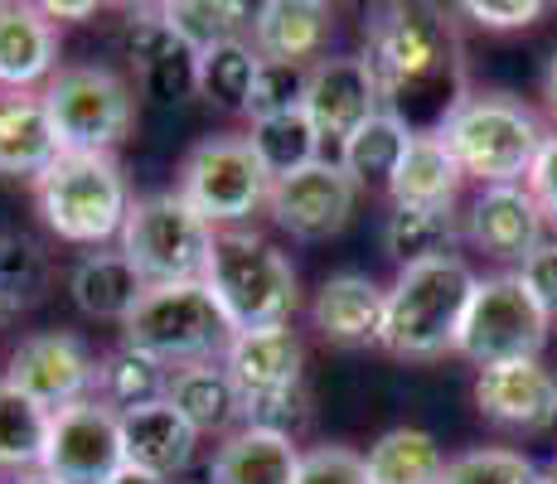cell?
I'll return each mask as SVG.
<instances>
[{
    "instance_id": "cell-1",
    "label": "cell",
    "mask_w": 557,
    "mask_h": 484,
    "mask_svg": "<svg viewBox=\"0 0 557 484\" xmlns=\"http://www.w3.org/2000/svg\"><path fill=\"white\" fill-rule=\"evenodd\" d=\"M369 69L379 78L383 112L407 126V136H442L466 107V49L456 20L442 5L393 0L363 15Z\"/></svg>"
},
{
    "instance_id": "cell-2",
    "label": "cell",
    "mask_w": 557,
    "mask_h": 484,
    "mask_svg": "<svg viewBox=\"0 0 557 484\" xmlns=\"http://www.w3.org/2000/svg\"><path fill=\"white\" fill-rule=\"evenodd\" d=\"M203 286L213 290L223 320L233 325V335L248 330H276L292 320L296 310V266L282 247L257 238L248 228H223L213 233L209 272Z\"/></svg>"
},
{
    "instance_id": "cell-3",
    "label": "cell",
    "mask_w": 557,
    "mask_h": 484,
    "mask_svg": "<svg viewBox=\"0 0 557 484\" xmlns=\"http://www.w3.org/2000/svg\"><path fill=\"white\" fill-rule=\"evenodd\" d=\"M480 276L460 257H436L422 266H403L388 290V320H383V349L398 359H436L456 349L460 320L475 296Z\"/></svg>"
},
{
    "instance_id": "cell-4",
    "label": "cell",
    "mask_w": 557,
    "mask_h": 484,
    "mask_svg": "<svg viewBox=\"0 0 557 484\" xmlns=\"http://www.w3.org/2000/svg\"><path fill=\"white\" fill-rule=\"evenodd\" d=\"M35 199L45 223L63 243L88 247L116 238L126 213H132L122 165L98 150H59V160L35 179Z\"/></svg>"
},
{
    "instance_id": "cell-5",
    "label": "cell",
    "mask_w": 557,
    "mask_h": 484,
    "mask_svg": "<svg viewBox=\"0 0 557 484\" xmlns=\"http://www.w3.org/2000/svg\"><path fill=\"white\" fill-rule=\"evenodd\" d=\"M126 349L151 353L165 369H189V363H213V353L228 349L233 325L223 320L219 300L203 282H170L146 286L141 306L122 325Z\"/></svg>"
},
{
    "instance_id": "cell-6",
    "label": "cell",
    "mask_w": 557,
    "mask_h": 484,
    "mask_svg": "<svg viewBox=\"0 0 557 484\" xmlns=\"http://www.w3.org/2000/svg\"><path fill=\"white\" fill-rule=\"evenodd\" d=\"M446 146H451L456 165L480 185H529V170L543 150V126L523 102L505 92H480L466 97V107L446 122Z\"/></svg>"
},
{
    "instance_id": "cell-7",
    "label": "cell",
    "mask_w": 557,
    "mask_h": 484,
    "mask_svg": "<svg viewBox=\"0 0 557 484\" xmlns=\"http://www.w3.org/2000/svg\"><path fill=\"white\" fill-rule=\"evenodd\" d=\"M122 252L151 286L203 282L213 252V223L180 189L136 199L122 223Z\"/></svg>"
},
{
    "instance_id": "cell-8",
    "label": "cell",
    "mask_w": 557,
    "mask_h": 484,
    "mask_svg": "<svg viewBox=\"0 0 557 484\" xmlns=\"http://www.w3.org/2000/svg\"><path fill=\"white\" fill-rule=\"evenodd\" d=\"M548 310L539 306L519 272L505 276H485L475 282V296L466 306L456 335V353H466L480 369H495V363H519V359H539L543 339H548Z\"/></svg>"
},
{
    "instance_id": "cell-9",
    "label": "cell",
    "mask_w": 557,
    "mask_h": 484,
    "mask_svg": "<svg viewBox=\"0 0 557 484\" xmlns=\"http://www.w3.org/2000/svg\"><path fill=\"white\" fill-rule=\"evenodd\" d=\"M45 107L63 150H98V156H107L136 122L132 88L112 69H98V63L53 73Z\"/></svg>"
},
{
    "instance_id": "cell-10",
    "label": "cell",
    "mask_w": 557,
    "mask_h": 484,
    "mask_svg": "<svg viewBox=\"0 0 557 484\" xmlns=\"http://www.w3.org/2000/svg\"><path fill=\"white\" fill-rule=\"evenodd\" d=\"M180 194L209 223H238L272 194V175L262 170L248 136H209L185 156Z\"/></svg>"
},
{
    "instance_id": "cell-11",
    "label": "cell",
    "mask_w": 557,
    "mask_h": 484,
    "mask_svg": "<svg viewBox=\"0 0 557 484\" xmlns=\"http://www.w3.org/2000/svg\"><path fill=\"white\" fill-rule=\"evenodd\" d=\"M126 466L122 450V417L112 412L98 397L63 407L49 417V446H45V466L53 480L63 484H102Z\"/></svg>"
},
{
    "instance_id": "cell-12",
    "label": "cell",
    "mask_w": 557,
    "mask_h": 484,
    "mask_svg": "<svg viewBox=\"0 0 557 484\" xmlns=\"http://www.w3.org/2000/svg\"><path fill=\"white\" fill-rule=\"evenodd\" d=\"M5 383L20 387L29 402H39L45 412H63V407L83 402V397L98 387V363H92L88 344L78 335H63V330H49V335H29L10 353Z\"/></svg>"
},
{
    "instance_id": "cell-13",
    "label": "cell",
    "mask_w": 557,
    "mask_h": 484,
    "mask_svg": "<svg viewBox=\"0 0 557 484\" xmlns=\"http://www.w3.org/2000/svg\"><path fill=\"white\" fill-rule=\"evenodd\" d=\"M355 199H359V185L345 175V165H335V160H315V165L276 179L272 194H267L272 219L306 243L335 238V233L349 223V213H355Z\"/></svg>"
},
{
    "instance_id": "cell-14",
    "label": "cell",
    "mask_w": 557,
    "mask_h": 484,
    "mask_svg": "<svg viewBox=\"0 0 557 484\" xmlns=\"http://www.w3.org/2000/svg\"><path fill=\"white\" fill-rule=\"evenodd\" d=\"M379 112H383V97H379V78H373L369 59H320L310 69L306 116L320 141L345 146Z\"/></svg>"
},
{
    "instance_id": "cell-15",
    "label": "cell",
    "mask_w": 557,
    "mask_h": 484,
    "mask_svg": "<svg viewBox=\"0 0 557 484\" xmlns=\"http://www.w3.org/2000/svg\"><path fill=\"white\" fill-rule=\"evenodd\" d=\"M475 407L513 432H548L557 422V378L539 359L495 363V369H480Z\"/></svg>"
},
{
    "instance_id": "cell-16",
    "label": "cell",
    "mask_w": 557,
    "mask_h": 484,
    "mask_svg": "<svg viewBox=\"0 0 557 484\" xmlns=\"http://www.w3.org/2000/svg\"><path fill=\"white\" fill-rule=\"evenodd\" d=\"M543 209L529 185H490L470 209V243L499 262H529L543 247Z\"/></svg>"
},
{
    "instance_id": "cell-17",
    "label": "cell",
    "mask_w": 557,
    "mask_h": 484,
    "mask_svg": "<svg viewBox=\"0 0 557 484\" xmlns=\"http://www.w3.org/2000/svg\"><path fill=\"white\" fill-rule=\"evenodd\" d=\"M223 369H228V378L238 383L243 402H248V397L286 393V387L306 383L301 378L306 353H301V339H296L286 325L248 330V335H233L228 339V349H223Z\"/></svg>"
},
{
    "instance_id": "cell-18",
    "label": "cell",
    "mask_w": 557,
    "mask_h": 484,
    "mask_svg": "<svg viewBox=\"0 0 557 484\" xmlns=\"http://www.w3.org/2000/svg\"><path fill=\"white\" fill-rule=\"evenodd\" d=\"M310 320L330 344H383V320H388V290L373 286L359 272H339L315 290Z\"/></svg>"
},
{
    "instance_id": "cell-19",
    "label": "cell",
    "mask_w": 557,
    "mask_h": 484,
    "mask_svg": "<svg viewBox=\"0 0 557 484\" xmlns=\"http://www.w3.org/2000/svg\"><path fill=\"white\" fill-rule=\"evenodd\" d=\"M335 10L320 0H267L252 10V49L272 63H306L330 45Z\"/></svg>"
},
{
    "instance_id": "cell-20",
    "label": "cell",
    "mask_w": 557,
    "mask_h": 484,
    "mask_svg": "<svg viewBox=\"0 0 557 484\" xmlns=\"http://www.w3.org/2000/svg\"><path fill=\"white\" fill-rule=\"evenodd\" d=\"M59 63V29L39 5H0V88L29 92Z\"/></svg>"
},
{
    "instance_id": "cell-21",
    "label": "cell",
    "mask_w": 557,
    "mask_h": 484,
    "mask_svg": "<svg viewBox=\"0 0 557 484\" xmlns=\"http://www.w3.org/2000/svg\"><path fill=\"white\" fill-rule=\"evenodd\" d=\"M59 132L49 122L45 97L35 92H0V175L39 179L59 160Z\"/></svg>"
},
{
    "instance_id": "cell-22",
    "label": "cell",
    "mask_w": 557,
    "mask_h": 484,
    "mask_svg": "<svg viewBox=\"0 0 557 484\" xmlns=\"http://www.w3.org/2000/svg\"><path fill=\"white\" fill-rule=\"evenodd\" d=\"M195 440L199 432L185 422V417L165 402L141 407V412H122V450H126V466H141L151 475H175L195 460Z\"/></svg>"
},
{
    "instance_id": "cell-23",
    "label": "cell",
    "mask_w": 557,
    "mask_h": 484,
    "mask_svg": "<svg viewBox=\"0 0 557 484\" xmlns=\"http://www.w3.org/2000/svg\"><path fill=\"white\" fill-rule=\"evenodd\" d=\"M301 450L292 436L243 426L219 446L213 456V484H296Z\"/></svg>"
},
{
    "instance_id": "cell-24",
    "label": "cell",
    "mask_w": 557,
    "mask_h": 484,
    "mask_svg": "<svg viewBox=\"0 0 557 484\" xmlns=\"http://www.w3.org/2000/svg\"><path fill=\"white\" fill-rule=\"evenodd\" d=\"M460 179H466V170L456 165L446 136H412L388 194L403 209H451L460 194Z\"/></svg>"
},
{
    "instance_id": "cell-25",
    "label": "cell",
    "mask_w": 557,
    "mask_h": 484,
    "mask_svg": "<svg viewBox=\"0 0 557 484\" xmlns=\"http://www.w3.org/2000/svg\"><path fill=\"white\" fill-rule=\"evenodd\" d=\"M146 286H151V282L136 272L126 252H92V257H83V262L73 266V282H69L73 306H78L83 315L122 320V325H126V315L141 306Z\"/></svg>"
},
{
    "instance_id": "cell-26",
    "label": "cell",
    "mask_w": 557,
    "mask_h": 484,
    "mask_svg": "<svg viewBox=\"0 0 557 484\" xmlns=\"http://www.w3.org/2000/svg\"><path fill=\"white\" fill-rule=\"evenodd\" d=\"M170 407L185 417L189 426L203 432H228L243 417V393L219 363H189L170 378Z\"/></svg>"
},
{
    "instance_id": "cell-27",
    "label": "cell",
    "mask_w": 557,
    "mask_h": 484,
    "mask_svg": "<svg viewBox=\"0 0 557 484\" xmlns=\"http://www.w3.org/2000/svg\"><path fill=\"white\" fill-rule=\"evenodd\" d=\"M363 466H369V484H442V475H446L442 446H436V436L422 432V426L383 432L369 446Z\"/></svg>"
},
{
    "instance_id": "cell-28",
    "label": "cell",
    "mask_w": 557,
    "mask_h": 484,
    "mask_svg": "<svg viewBox=\"0 0 557 484\" xmlns=\"http://www.w3.org/2000/svg\"><path fill=\"white\" fill-rule=\"evenodd\" d=\"M165 397H170V369L151 359V353H136L122 344V349L98 363V402H107L116 417L156 407Z\"/></svg>"
},
{
    "instance_id": "cell-29",
    "label": "cell",
    "mask_w": 557,
    "mask_h": 484,
    "mask_svg": "<svg viewBox=\"0 0 557 484\" xmlns=\"http://www.w3.org/2000/svg\"><path fill=\"white\" fill-rule=\"evenodd\" d=\"M456 238H460V228H456L451 209H403V203H393V219L383 228L388 257L398 266H422V262H436V257H456L451 252Z\"/></svg>"
},
{
    "instance_id": "cell-30",
    "label": "cell",
    "mask_w": 557,
    "mask_h": 484,
    "mask_svg": "<svg viewBox=\"0 0 557 484\" xmlns=\"http://www.w3.org/2000/svg\"><path fill=\"white\" fill-rule=\"evenodd\" d=\"M407 141H412L407 126L393 122L388 112H379V116H369L345 146H339V165H345V175L355 179V185H393Z\"/></svg>"
},
{
    "instance_id": "cell-31",
    "label": "cell",
    "mask_w": 557,
    "mask_h": 484,
    "mask_svg": "<svg viewBox=\"0 0 557 484\" xmlns=\"http://www.w3.org/2000/svg\"><path fill=\"white\" fill-rule=\"evenodd\" d=\"M49 417L20 387L0 378V470H39L49 446Z\"/></svg>"
},
{
    "instance_id": "cell-32",
    "label": "cell",
    "mask_w": 557,
    "mask_h": 484,
    "mask_svg": "<svg viewBox=\"0 0 557 484\" xmlns=\"http://www.w3.org/2000/svg\"><path fill=\"white\" fill-rule=\"evenodd\" d=\"M248 146L257 150V160H262V170L272 175V185L320 160V136H315V126H310L306 112L272 116V122H252Z\"/></svg>"
},
{
    "instance_id": "cell-33",
    "label": "cell",
    "mask_w": 557,
    "mask_h": 484,
    "mask_svg": "<svg viewBox=\"0 0 557 484\" xmlns=\"http://www.w3.org/2000/svg\"><path fill=\"white\" fill-rule=\"evenodd\" d=\"M257 63H262L257 49L243 45V39H228V45L199 53V92L223 112H248Z\"/></svg>"
},
{
    "instance_id": "cell-34",
    "label": "cell",
    "mask_w": 557,
    "mask_h": 484,
    "mask_svg": "<svg viewBox=\"0 0 557 484\" xmlns=\"http://www.w3.org/2000/svg\"><path fill=\"white\" fill-rule=\"evenodd\" d=\"M160 15L170 20L175 39L189 53H209V49L228 45L233 29H238L252 10L248 5H228V0H170V5H160Z\"/></svg>"
},
{
    "instance_id": "cell-35",
    "label": "cell",
    "mask_w": 557,
    "mask_h": 484,
    "mask_svg": "<svg viewBox=\"0 0 557 484\" xmlns=\"http://www.w3.org/2000/svg\"><path fill=\"white\" fill-rule=\"evenodd\" d=\"M45 286L49 262L39 252V243L20 238V233H0V320L45 300Z\"/></svg>"
},
{
    "instance_id": "cell-36",
    "label": "cell",
    "mask_w": 557,
    "mask_h": 484,
    "mask_svg": "<svg viewBox=\"0 0 557 484\" xmlns=\"http://www.w3.org/2000/svg\"><path fill=\"white\" fill-rule=\"evenodd\" d=\"M306 88H310V69H306V63H272V59H262V63H257V78H252V97H248L252 122H272V116L306 112Z\"/></svg>"
},
{
    "instance_id": "cell-37",
    "label": "cell",
    "mask_w": 557,
    "mask_h": 484,
    "mask_svg": "<svg viewBox=\"0 0 557 484\" xmlns=\"http://www.w3.org/2000/svg\"><path fill=\"white\" fill-rule=\"evenodd\" d=\"M116 45H122V59L136 69V78H141L146 69H156L160 59H170L175 49H185L175 39V29H170V20L160 15V5H141V10H126L122 20V35H116Z\"/></svg>"
},
{
    "instance_id": "cell-38",
    "label": "cell",
    "mask_w": 557,
    "mask_h": 484,
    "mask_svg": "<svg viewBox=\"0 0 557 484\" xmlns=\"http://www.w3.org/2000/svg\"><path fill=\"white\" fill-rule=\"evenodd\" d=\"M442 484H539V466L523 460L519 450H466V456L446 460Z\"/></svg>"
},
{
    "instance_id": "cell-39",
    "label": "cell",
    "mask_w": 557,
    "mask_h": 484,
    "mask_svg": "<svg viewBox=\"0 0 557 484\" xmlns=\"http://www.w3.org/2000/svg\"><path fill=\"white\" fill-rule=\"evenodd\" d=\"M310 412H315V402H310V387L306 383L286 387V393L248 397V402H243V417H248V426H262V432L292 436V440L310 426Z\"/></svg>"
},
{
    "instance_id": "cell-40",
    "label": "cell",
    "mask_w": 557,
    "mask_h": 484,
    "mask_svg": "<svg viewBox=\"0 0 557 484\" xmlns=\"http://www.w3.org/2000/svg\"><path fill=\"white\" fill-rule=\"evenodd\" d=\"M141 92L151 97V102H160V107L185 102L189 92H199V53L175 49L170 59H160L156 69L141 73Z\"/></svg>"
},
{
    "instance_id": "cell-41",
    "label": "cell",
    "mask_w": 557,
    "mask_h": 484,
    "mask_svg": "<svg viewBox=\"0 0 557 484\" xmlns=\"http://www.w3.org/2000/svg\"><path fill=\"white\" fill-rule=\"evenodd\" d=\"M296 484H369V466L349 446H315L301 456Z\"/></svg>"
},
{
    "instance_id": "cell-42",
    "label": "cell",
    "mask_w": 557,
    "mask_h": 484,
    "mask_svg": "<svg viewBox=\"0 0 557 484\" xmlns=\"http://www.w3.org/2000/svg\"><path fill=\"white\" fill-rule=\"evenodd\" d=\"M543 10L548 5H539V0H466L460 15L480 20L485 29H523V25H539Z\"/></svg>"
},
{
    "instance_id": "cell-43",
    "label": "cell",
    "mask_w": 557,
    "mask_h": 484,
    "mask_svg": "<svg viewBox=\"0 0 557 484\" xmlns=\"http://www.w3.org/2000/svg\"><path fill=\"white\" fill-rule=\"evenodd\" d=\"M523 286L533 290V296H539V306L548 310V315H557V238L553 243H543L539 252L529 257V262H523Z\"/></svg>"
},
{
    "instance_id": "cell-44",
    "label": "cell",
    "mask_w": 557,
    "mask_h": 484,
    "mask_svg": "<svg viewBox=\"0 0 557 484\" xmlns=\"http://www.w3.org/2000/svg\"><path fill=\"white\" fill-rule=\"evenodd\" d=\"M529 194L539 199V209H543V219L557 228V136H548L539 150V160H533V170H529Z\"/></svg>"
},
{
    "instance_id": "cell-45",
    "label": "cell",
    "mask_w": 557,
    "mask_h": 484,
    "mask_svg": "<svg viewBox=\"0 0 557 484\" xmlns=\"http://www.w3.org/2000/svg\"><path fill=\"white\" fill-rule=\"evenodd\" d=\"M45 10L49 20H92L98 15V0H45Z\"/></svg>"
},
{
    "instance_id": "cell-46",
    "label": "cell",
    "mask_w": 557,
    "mask_h": 484,
    "mask_svg": "<svg viewBox=\"0 0 557 484\" xmlns=\"http://www.w3.org/2000/svg\"><path fill=\"white\" fill-rule=\"evenodd\" d=\"M102 484H165V480L151 475V470H141V466H122L112 480H102Z\"/></svg>"
},
{
    "instance_id": "cell-47",
    "label": "cell",
    "mask_w": 557,
    "mask_h": 484,
    "mask_svg": "<svg viewBox=\"0 0 557 484\" xmlns=\"http://www.w3.org/2000/svg\"><path fill=\"white\" fill-rule=\"evenodd\" d=\"M10 484H63V480H53L49 470H20V475L10 480Z\"/></svg>"
},
{
    "instance_id": "cell-48",
    "label": "cell",
    "mask_w": 557,
    "mask_h": 484,
    "mask_svg": "<svg viewBox=\"0 0 557 484\" xmlns=\"http://www.w3.org/2000/svg\"><path fill=\"white\" fill-rule=\"evenodd\" d=\"M543 92H548V107H553V112H557V53H553L548 73H543Z\"/></svg>"
},
{
    "instance_id": "cell-49",
    "label": "cell",
    "mask_w": 557,
    "mask_h": 484,
    "mask_svg": "<svg viewBox=\"0 0 557 484\" xmlns=\"http://www.w3.org/2000/svg\"><path fill=\"white\" fill-rule=\"evenodd\" d=\"M539 484H557V460H548V466L539 470Z\"/></svg>"
}]
</instances>
